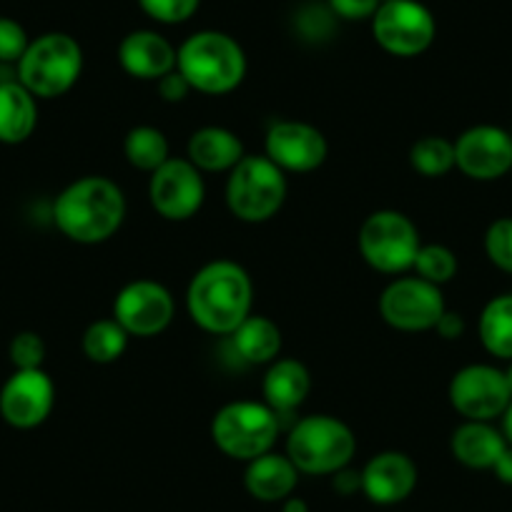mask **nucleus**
I'll use <instances>...</instances> for the list:
<instances>
[{
	"label": "nucleus",
	"instance_id": "f257e3e1",
	"mask_svg": "<svg viewBox=\"0 0 512 512\" xmlns=\"http://www.w3.org/2000/svg\"><path fill=\"white\" fill-rule=\"evenodd\" d=\"M249 274L236 262H211L194 274L186 292L191 319L211 334H234L251 314Z\"/></svg>",
	"mask_w": 512,
	"mask_h": 512
},
{
	"label": "nucleus",
	"instance_id": "f03ea898",
	"mask_svg": "<svg viewBox=\"0 0 512 512\" xmlns=\"http://www.w3.org/2000/svg\"><path fill=\"white\" fill-rule=\"evenodd\" d=\"M126 199L113 181L86 176L61 191L53 206V219L61 234L76 244H101L123 224Z\"/></svg>",
	"mask_w": 512,
	"mask_h": 512
},
{
	"label": "nucleus",
	"instance_id": "7ed1b4c3",
	"mask_svg": "<svg viewBox=\"0 0 512 512\" xmlns=\"http://www.w3.org/2000/svg\"><path fill=\"white\" fill-rule=\"evenodd\" d=\"M176 71L191 88L209 96L229 93L244 81L246 56L239 43L219 31H199L176 51Z\"/></svg>",
	"mask_w": 512,
	"mask_h": 512
},
{
	"label": "nucleus",
	"instance_id": "20e7f679",
	"mask_svg": "<svg viewBox=\"0 0 512 512\" xmlns=\"http://www.w3.org/2000/svg\"><path fill=\"white\" fill-rule=\"evenodd\" d=\"M354 452V432L329 415L304 417L292 427L287 440V457L307 475H334L352 462Z\"/></svg>",
	"mask_w": 512,
	"mask_h": 512
},
{
	"label": "nucleus",
	"instance_id": "39448f33",
	"mask_svg": "<svg viewBox=\"0 0 512 512\" xmlns=\"http://www.w3.org/2000/svg\"><path fill=\"white\" fill-rule=\"evenodd\" d=\"M83 71V51L68 33H46L28 43L18 61V81L38 98H56L76 86Z\"/></svg>",
	"mask_w": 512,
	"mask_h": 512
},
{
	"label": "nucleus",
	"instance_id": "423d86ee",
	"mask_svg": "<svg viewBox=\"0 0 512 512\" xmlns=\"http://www.w3.org/2000/svg\"><path fill=\"white\" fill-rule=\"evenodd\" d=\"M287 199L284 171L267 156H244L226 181V204L236 219L262 224L277 216Z\"/></svg>",
	"mask_w": 512,
	"mask_h": 512
},
{
	"label": "nucleus",
	"instance_id": "0eeeda50",
	"mask_svg": "<svg viewBox=\"0 0 512 512\" xmlns=\"http://www.w3.org/2000/svg\"><path fill=\"white\" fill-rule=\"evenodd\" d=\"M277 417L267 402H231L216 412L211 437L224 455L251 462L272 452L279 435Z\"/></svg>",
	"mask_w": 512,
	"mask_h": 512
},
{
	"label": "nucleus",
	"instance_id": "6e6552de",
	"mask_svg": "<svg viewBox=\"0 0 512 512\" xmlns=\"http://www.w3.org/2000/svg\"><path fill=\"white\" fill-rule=\"evenodd\" d=\"M420 246V231L402 211H374L359 229V251L364 262L382 274H402L412 269Z\"/></svg>",
	"mask_w": 512,
	"mask_h": 512
},
{
	"label": "nucleus",
	"instance_id": "1a4fd4ad",
	"mask_svg": "<svg viewBox=\"0 0 512 512\" xmlns=\"http://www.w3.org/2000/svg\"><path fill=\"white\" fill-rule=\"evenodd\" d=\"M372 33L382 51L412 58L432 46L437 23L430 8L417 0H382L372 16Z\"/></svg>",
	"mask_w": 512,
	"mask_h": 512
},
{
	"label": "nucleus",
	"instance_id": "9d476101",
	"mask_svg": "<svg viewBox=\"0 0 512 512\" xmlns=\"http://www.w3.org/2000/svg\"><path fill=\"white\" fill-rule=\"evenodd\" d=\"M440 287L420 277L395 279L379 297V314L400 332H427L435 329L445 314Z\"/></svg>",
	"mask_w": 512,
	"mask_h": 512
},
{
	"label": "nucleus",
	"instance_id": "9b49d317",
	"mask_svg": "<svg viewBox=\"0 0 512 512\" xmlns=\"http://www.w3.org/2000/svg\"><path fill=\"white\" fill-rule=\"evenodd\" d=\"M450 402L465 420L492 422L505 415L512 392L505 372L490 364H470L452 377Z\"/></svg>",
	"mask_w": 512,
	"mask_h": 512
},
{
	"label": "nucleus",
	"instance_id": "f8f14e48",
	"mask_svg": "<svg viewBox=\"0 0 512 512\" xmlns=\"http://www.w3.org/2000/svg\"><path fill=\"white\" fill-rule=\"evenodd\" d=\"M206 186L201 171L189 159H169L151 174L149 199L156 214L169 221H186L199 214Z\"/></svg>",
	"mask_w": 512,
	"mask_h": 512
},
{
	"label": "nucleus",
	"instance_id": "ddd939ff",
	"mask_svg": "<svg viewBox=\"0 0 512 512\" xmlns=\"http://www.w3.org/2000/svg\"><path fill=\"white\" fill-rule=\"evenodd\" d=\"M113 319L126 329L128 337H156L174 319V297L164 284L139 279L118 292Z\"/></svg>",
	"mask_w": 512,
	"mask_h": 512
},
{
	"label": "nucleus",
	"instance_id": "4468645a",
	"mask_svg": "<svg viewBox=\"0 0 512 512\" xmlns=\"http://www.w3.org/2000/svg\"><path fill=\"white\" fill-rule=\"evenodd\" d=\"M56 390L43 369H16L0 390V415L11 427L33 430L51 415Z\"/></svg>",
	"mask_w": 512,
	"mask_h": 512
},
{
	"label": "nucleus",
	"instance_id": "2eb2a0df",
	"mask_svg": "<svg viewBox=\"0 0 512 512\" xmlns=\"http://www.w3.org/2000/svg\"><path fill=\"white\" fill-rule=\"evenodd\" d=\"M455 166L475 181H495L512 169V136L497 126H472L455 141Z\"/></svg>",
	"mask_w": 512,
	"mask_h": 512
},
{
	"label": "nucleus",
	"instance_id": "dca6fc26",
	"mask_svg": "<svg viewBox=\"0 0 512 512\" xmlns=\"http://www.w3.org/2000/svg\"><path fill=\"white\" fill-rule=\"evenodd\" d=\"M329 146L319 128L302 121H279L267 134V159L282 171L309 174L327 161Z\"/></svg>",
	"mask_w": 512,
	"mask_h": 512
},
{
	"label": "nucleus",
	"instance_id": "f3484780",
	"mask_svg": "<svg viewBox=\"0 0 512 512\" xmlns=\"http://www.w3.org/2000/svg\"><path fill=\"white\" fill-rule=\"evenodd\" d=\"M417 485V467L405 452H379L362 470V492L374 505H397Z\"/></svg>",
	"mask_w": 512,
	"mask_h": 512
},
{
	"label": "nucleus",
	"instance_id": "a211bd4d",
	"mask_svg": "<svg viewBox=\"0 0 512 512\" xmlns=\"http://www.w3.org/2000/svg\"><path fill=\"white\" fill-rule=\"evenodd\" d=\"M118 61L128 76L159 81L176 68V48L161 33L134 31L118 46Z\"/></svg>",
	"mask_w": 512,
	"mask_h": 512
},
{
	"label": "nucleus",
	"instance_id": "6ab92c4d",
	"mask_svg": "<svg viewBox=\"0 0 512 512\" xmlns=\"http://www.w3.org/2000/svg\"><path fill=\"white\" fill-rule=\"evenodd\" d=\"M299 470L287 455L267 452L262 457H254L244 472V485L251 497L262 502H279L292 495L297 487Z\"/></svg>",
	"mask_w": 512,
	"mask_h": 512
},
{
	"label": "nucleus",
	"instance_id": "aec40b11",
	"mask_svg": "<svg viewBox=\"0 0 512 512\" xmlns=\"http://www.w3.org/2000/svg\"><path fill=\"white\" fill-rule=\"evenodd\" d=\"M186 154L199 171H231L246 156L239 136L221 126H204L194 131Z\"/></svg>",
	"mask_w": 512,
	"mask_h": 512
},
{
	"label": "nucleus",
	"instance_id": "412c9836",
	"mask_svg": "<svg viewBox=\"0 0 512 512\" xmlns=\"http://www.w3.org/2000/svg\"><path fill=\"white\" fill-rule=\"evenodd\" d=\"M450 447L460 465L470 467V470H492L497 457L505 452L507 440L490 422L467 420L455 430Z\"/></svg>",
	"mask_w": 512,
	"mask_h": 512
},
{
	"label": "nucleus",
	"instance_id": "4be33fe9",
	"mask_svg": "<svg viewBox=\"0 0 512 512\" xmlns=\"http://www.w3.org/2000/svg\"><path fill=\"white\" fill-rule=\"evenodd\" d=\"M36 123V96L18 78L0 83V144H23Z\"/></svg>",
	"mask_w": 512,
	"mask_h": 512
},
{
	"label": "nucleus",
	"instance_id": "5701e85b",
	"mask_svg": "<svg viewBox=\"0 0 512 512\" xmlns=\"http://www.w3.org/2000/svg\"><path fill=\"white\" fill-rule=\"evenodd\" d=\"M312 390L309 369L299 359H274L264 377V397L274 412H292Z\"/></svg>",
	"mask_w": 512,
	"mask_h": 512
},
{
	"label": "nucleus",
	"instance_id": "b1692460",
	"mask_svg": "<svg viewBox=\"0 0 512 512\" xmlns=\"http://www.w3.org/2000/svg\"><path fill=\"white\" fill-rule=\"evenodd\" d=\"M231 337H234V347L244 362L267 364L274 362L277 354L282 352V332H279V327L272 319L259 317V314H249Z\"/></svg>",
	"mask_w": 512,
	"mask_h": 512
},
{
	"label": "nucleus",
	"instance_id": "393cba45",
	"mask_svg": "<svg viewBox=\"0 0 512 512\" xmlns=\"http://www.w3.org/2000/svg\"><path fill=\"white\" fill-rule=\"evenodd\" d=\"M480 342L492 357L512 359V294L490 299L480 314Z\"/></svg>",
	"mask_w": 512,
	"mask_h": 512
},
{
	"label": "nucleus",
	"instance_id": "a878e982",
	"mask_svg": "<svg viewBox=\"0 0 512 512\" xmlns=\"http://www.w3.org/2000/svg\"><path fill=\"white\" fill-rule=\"evenodd\" d=\"M123 154L131 166L154 174L159 166L169 161V141L159 128L136 126L128 131L126 141H123Z\"/></svg>",
	"mask_w": 512,
	"mask_h": 512
},
{
	"label": "nucleus",
	"instance_id": "bb28decb",
	"mask_svg": "<svg viewBox=\"0 0 512 512\" xmlns=\"http://www.w3.org/2000/svg\"><path fill=\"white\" fill-rule=\"evenodd\" d=\"M128 332L116 319H98L83 334V354L96 364H111L126 352Z\"/></svg>",
	"mask_w": 512,
	"mask_h": 512
},
{
	"label": "nucleus",
	"instance_id": "cd10ccee",
	"mask_svg": "<svg viewBox=\"0 0 512 512\" xmlns=\"http://www.w3.org/2000/svg\"><path fill=\"white\" fill-rule=\"evenodd\" d=\"M410 164L427 179H440L455 169V144L442 136H425L410 151Z\"/></svg>",
	"mask_w": 512,
	"mask_h": 512
},
{
	"label": "nucleus",
	"instance_id": "c85d7f7f",
	"mask_svg": "<svg viewBox=\"0 0 512 512\" xmlns=\"http://www.w3.org/2000/svg\"><path fill=\"white\" fill-rule=\"evenodd\" d=\"M412 269H417V277L425 282L442 287V284L452 282L457 274V256L455 251L447 249L442 244H422L415 256Z\"/></svg>",
	"mask_w": 512,
	"mask_h": 512
},
{
	"label": "nucleus",
	"instance_id": "c756f323",
	"mask_svg": "<svg viewBox=\"0 0 512 512\" xmlns=\"http://www.w3.org/2000/svg\"><path fill=\"white\" fill-rule=\"evenodd\" d=\"M485 254L500 272L512 274V216H502L487 226Z\"/></svg>",
	"mask_w": 512,
	"mask_h": 512
},
{
	"label": "nucleus",
	"instance_id": "7c9ffc66",
	"mask_svg": "<svg viewBox=\"0 0 512 512\" xmlns=\"http://www.w3.org/2000/svg\"><path fill=\"white\" fill-rule=\"evenodd\" d=\"M141 11L156 23H166V26H176L184 23L199 11L201 0H139Z\"/></svg>",
	"mask_w": 512,
	"mask_h": 512
},
{
	"label": "nucleus",
	"instance_id": "2f4dec72",
	"mask_svg": "<svg viewBox=\"0 0 512 512\" xmlns=\"http://www.w3.org/2000/svg\"><path fill=\"white\" fill-rule=\"evenodd\" d=\"M46 359V344L36 332H21L11 342V362L16 369H41Z\"/></svg>",
	"mask_w": 512,
	"mask_h": 512
},
{
	"label": "nucleus",
	"instance_id": "473e14b6",
	"mask_svg": "<svg viewBox=\"0 0 512 512\" xmlns=\"http://www.w3.org/2000/svg\"><path fill=\"white\" fill-rule=\"evenodd\" d=\"M28 33L13 18H0V63H18L28 48Z\"/></svg>",
	"mask_w": 512,
	"mask_h": 512
},
{
	"label": "nucleus",
	"instance_id": "72a5a7b5",
	"mask_svg": "<svg viewBox=\"0 0 512 512\" xmlns=\"http://www.w3.org/2000/svg\"><path fill=\"white\" fill-rule=\"evenodd\" d=\"M299 31L309 38H322L332 33L334 26V13L332 8H322V6H307L304 11H299L297 16Z\"/></svg>",
	"mask_w": 512,
	"mask_h": 512
},
{
	"label": "nucleus",
	"instance_id": "f704fd0d",
	"mask_svg": "<svg viewBox=\"0 0 512 512\" xmlns=\"http://www.w3.org/2000/svg\"><path fill=\"white\" fill-rule=\"evenodd\" d=\"M379 3L382 0H327V6L332 8V13L344 21H364V18H372L377 13Z\"/></svg>",
	"mask_w": 512,
	"mask_h": 512
},
{
	"label": "nucleus",
	"instance_id": "c9c22d12",
	"mask_svg": "<svg viewBox=\"0 0 512 512\" xmlns=\"http://www.w3.org/2000/svg\"><path fill=\"white\" fill-rule=\"evenodd\" d=\"M159 93H161V98H164V101H169V103H179V101H184L186 96H189V91H191V86H189V81H186L184 76H181L179 71H171V73H166L164 78H159Z\"/></svg>",
	"mask_w": 512,
	"mask_h": 512
},
{
	"label": "nucleus",
	"instance_id": "e433bc0d",
	"mask_svg": "<svg viewBox=\"0 0 512 512\" xmlns=\"http://www.w3.org/2000/svg\"><path fill=\"white\" fill-rule=\"evenodd\" d=\"M437 334H440L442 339H460L462 334H465V319H462V314L457 312H447L440 317V322H437Z\"/></svg>",
	"mask_w": 512,
	"mask_h": 512
},
{
	"label": "nucleus",
	"instance_id": "4c0bfd02",
	"mask_svg": "<svg viewBox=\"0 0 512 512\" xmlns=\"http://www.w3.org/2000/svg\"><path fill=\"white\" fill-rule=\"evenodd\" d=\"M334 487H337L339 492H342V495H349V492H354V490H362V472H347V467H344V470H339V472H334Z\"/></svg>",
	"mask_w": 512,
	"mask_h": 512
},
{
	"label": "nucleus",
	"instance_id": "58836bf2",
	"mask_svg": "<svg viewBox=\"0 0 512 512\" xmlns=\"http://www.w3.org/2000/svg\"><path fill=\"white\" fill-rule=\"evenodd\" d=\"M492 472L497 475V480L505 482V485H512V447L507 445L505 452L497 457V462L492 465Z\"/></svg>",
	"mask_w": 512,
	"mask_h": 512
},
{
	"label": "nucleus",
	"instance_id": "ea45409f",
	"mask_svg": "<svg viewBox=\"0 0 512 512\" xmlns=\"http://www.w3.org/2000/svg\"><path fill=\"white\" fill-rule=\"evenodd\" d=\"M502 435H505L507 445L512 447V402H510V407L505 410V415H502Z\"/></svg>",
	"mask_w": 512,
	"mask_h": 512
},
{
	"label": "nucleus",
	"instance_id": "a19ab883",
	"mask_svg": "<svg viewBox=\"0 0 512 512\" xmlns=\"http://www.w3.org/2000/svg\"><path fill=\"white\" fill-rule=\"evenodd\" d=\"M282 512H309V507H307V502L302 500V497H289V500L284 502Z\"/></svg>",
	"mask_w": 512,
	"mask_h": 512
},
{
	"label": "nucleus",
	"instance_id": "79ce46f5",
	"mask_svg": "<svg viewBox=\"0 0 512 512\" xmlns=\"http://www.w3.org/2000/svg\"><path fill=\"white\" fill-rule=\"evenodd\" d=\"M505 377H507V387H510V392H512V359H510V367H507Z\"/></svg>",
	"mask_w": 512,
	"mask_h": 512
}]
</instances>
